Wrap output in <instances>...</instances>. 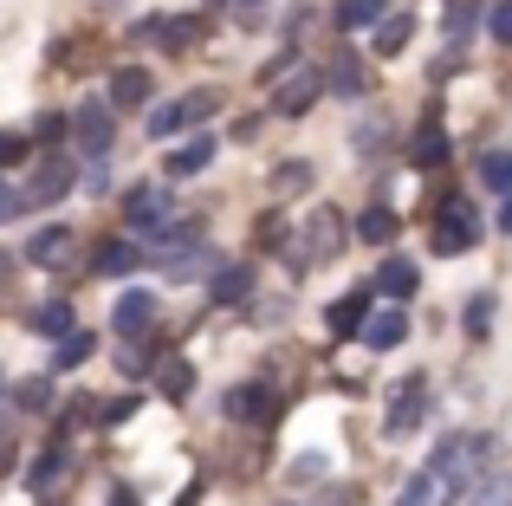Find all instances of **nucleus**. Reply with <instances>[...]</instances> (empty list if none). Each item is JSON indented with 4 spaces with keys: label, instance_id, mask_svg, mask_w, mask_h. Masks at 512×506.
I'll list each match as a JSON object with an SVG mask.
<instances>
[{
    "label": "nucleus",
    "instance_id": "f257e3e1",
    "mask_svg": "<svg viewBox=\"0 0 512 506\" xmlns=\"http://www.w3.org/2000/svg\"><path fill=\"white\" fill-rule=\"evenodd\" d=\"M214 111H221V91L201 85V91H188V98H175V104H156V111H150V137H175V130H195L201 117H214Z\"/></svg>",
    "mask_w": 512,
    "mask_h": 506
},
{
    "label": "nucleus",
    "instance_id": "0eeeda50",
    "mask_svg": "<svg viewBox=\"0 0 512 506\" xmlns=\"http://www.w3.org/2000/svg\"><path fill=\"white\" fill-rule=\"evenodd\" d=\"M422 422H428V377H409V383H402V396L389 403L383 435H389V442H402V435H415Z\"/></svg>",
    "mask_w": 512,
    "mask_h": 506
},
{
    "label": "nucleus",
    "instance_id": "6e6552de",
    "mask_svg": "<svg viewBox=\"0 0 512 506\" xmlns=\"http://www.w3.org/2000/svg\"><path fill=\"white\" fill-rule=\"evenodd\" d=\"M273 409H279V390H273V383H240V390H227V416L247 422V429L273 422Z\"/></svg>",
    "mask_w": 512,
    "mask_h": 506
},
{
    "label": "nucleus",
    "instance_id": "c9c22d12",
    "mask_svg": "<svg viewBox=\"0 0 512 506\" xmlns=\"http://www.w3.org/2000/svg\"><path fill=\"white\" fill-rule=\"evenodd\" d=\"M65 137V117L59 111H39V124H33V143H59Z\"/></svg>",
    "mask_w": 512,
    "mask_h": 506
},
{
    "label": "nucleus",
    "instance_id": "b1692460",
    "mask_svg": "<svg viewBox=\"0 0 512 506\" xmlns=\"http://www.w3.org/2000/svg\"><path fill=\"white\" fill-rule=\"evenodd\" d=\"M480 182L500 189V202H506V195H512V150H487V156H480Z\"/></svg>",
    "mask_w": 512,
    "mask_h": 506
},
{
    "label": "nucleus",
    "instance_id": "4be33fe9",
    "mask_svg": "<svg viewBox=\"0 0 512 506\" xmlns=\"http://www.w3.org/2000/svg\"><path fill=\"white\" fill-rule=\"evenodd\" d=\"M383 13H389V0H344V7H338V26H344V33H363V26H376Z\"/></svg>",
    "mask_w": 512,
    "mask_h": 506
},
{
    "label": "nucleus",
    "instance_id": "79ce46f5",
    "mask_svg": "<svg viewBox=\"0 0 512 506\" xmlns=\"http://www.w3.org/2000/svg\"><path fill=\"white\" fill-rule=\"evenodd\" d=\"M500 234H512V195L500 202Z\"/></svg>",
    "mask_w": 512,
    "mask_h": 506
},
{
    "label": "nucleus",
    "instance_id": "a19ab883",
    "mask_svg": "<svg viewBox=\"0 0 512 506\" xmlns=\"http://www.w3.org/2000/svg\"><path fill=\"white\" fill-rule=\"evenodd\" d=\"M104 506H137V487H111V500Z\"/></svg>",
    "mask_w": 512,
    "mask_h": 506
},
{
    "label": "nucleus",
    "instance_id": "4468645a",
    "mask_svg": "<svg viewBox=\"0 0 512 506\" xmlns=\"http://www.w3.org/2000/svg\"><path fill=\"white\" fill-rule=\"evenodd\" d=\"M318 78H325V91H338V98H363V91H370V72H363L357 52L331 59V72H318Z\"/></svg>",
    "mask_w": 512,
    "mask_h": 506
},
{
    "label": "nucleus",
    "instance_id": "2f4dec72",
    "mask_svg": "<svg viewBox=\"0 0 512 506\" xmlns=\"http://www.w3.org/2000/svg\"><path fill=\"white\" fill-rule=\"evenodd\" d=\"M474 506H512V468H506V474H493V481L480 487V500H474Z\"/></svg>",
    "mask_w": 512,
    "mask_h": 506
},
{
    "label": "nucleus",
    "instance_id": "c85d7f7f",
    "mask_svg": "<svg viewBox=\"0 0 512 506\" xmlns=\"http://www.w3.org/2000/svg\"><path fill=\"white\" fill-rule=\"evenodd\" d=\"M98 351V338L91 331H72V338H59V370H72V364H85V357Z\"/></svg>",
    "mask_w": 512,
    "mask_h": 506
},
{
    "label": "nucleus",
    "instance_id": "393cba45",
    "mask_svg": "<svg viewBox=\"0 0 512 506\" xmlns=\"http://www.w3.org/2000/svg\"><path fill=\"white\" fill-rule=\"evenodd\" d=\"M273 189H279V195H305V189H312V163H305V156L279 163V169H273Z\"/></svg>",
    "mask_w": 512,
    "mask_h": 506
},
{
    "label": "nucleus",
    "instance_id": "ddd939ff",
    "mask_svg": "<svg viewBox=\"0 0 512 506\" xmlns=\"http://www.w3.org/2000/svg\"><path fill=\"white\" fill-rule=\"evenodd\" d=\"M111 318H117V331H124V338H143V331H150V318H156V299L143 286H130L124 299H117Z\"/></svg>",
    "mask_w": 512,
    "mask_h": 506
},
{
    "label": "nucleus",
    "instance_id": "58836bf2",
    "mask_svg": "<svg viewBox=\"0 0 512 506\" xmlns=\"http://www.w3.org/2000/svg\"><path fill=\"white\" fill-rule=\"evenodd\" d=\"M124 416H137V396H117V403L98 409V422H124Z\"/></svg>",
    "mask_w": 512,
    "mask_h": 506
},
{
    "label": "nucleus",
    "instance_id": "20e7f679",
    "mask_svg": "<svg viewBox=\"0 0 512 506\" xmlns=\"http://www.w3.org/2000/svg\"><path fill=\"white\" fill-rule=\"evenodd\" d=\"M480 247V215L454 195V202H441L435 215V253H474Z\"/></svg>",
    "mask_w": 512,
    "mask_h": 506
},
{
    "label": "nucleus",
    "instance_id": "aec40b11",
    "mask_svg": "<svg viewBox=\"0 0 512 506\" xmlns=\"http://www.w3.org/2000/svg\"><path fill=\"white\" fill-rule=\"evenodd\" d=\"M91 266H98V273H137V266H143V253L137 247H130V241H104L98 253H91Z\"/></svg>",
    "mask_w": 512,
    "mask_h": 506
},
{
    "label": "nucleus",
    "instance_id": "37998d69",
    "mask_svg": "<svg viewBox=\"0 0 512 506\" xmlns=\"http://www.w3.org/2000/svg\"><path fill=\"white\" fill-rule=\"evenodd\" d=\"M175 506H195V494H182V500H175Z\"/></svg>",
    "mask_w": 512,
    "mask_h": 506
},
{
    "label": "nucleus",
    "instance_id": "423d86ee",
    "mask_svg": "<svg viewBox=\"0 0 512 506\" xmlns=\"http://www.w3.org/2000/svg\"><path fill=\"white\" fill-rule=\"evenodd\" d=\"M318 98H325V78H318V65H299L292 78H279V91H273V117H305Z\"/></svg>",
    "mask_w": 512,
    "mask_h": 506
},
{
    "label": "nucleus",
    "instance_id": "4c0bfd02",
    "mask_svg": "<svg viewBox=\"0 0 512 506\" xmlns=\"http://www.w3.org/2000/svg\"><path fill=\"white\" fill-rule=\"evenodd\" d=\"M78 189H91V195H104V189H111V169H104V163H91V169H85V176H78Z\"/></svg>",
    "mask_w": 512,
    "mask_h": 506
},
{
    "label": "nucleus",
    "instance_id": "6ab92c4d",
    "mask_svg": "<svg viewBox=\"0 0 512 506\" xmlns=\"http://www.w3.org/2000/svg\"><path fill=\"white\" fill-rule=\"evenodd\" d=\"M357 234H363V241H370V247H389V241H396V234H402L396 208H363V215H357Z\"/></svg>",
    "mask_w": 512,
    "mask_h": 506
},
{
    "label": "nucleus",
    "instance_id": "7ed1b4c3",
    "mask_svg": "<svg viewBox=\"0 0 512 506\" xmlns=\"http://www.w3.org/2000/svg\"><path fill=\"white\" fill-rule=\"evenodd\" d=\"M65 130H72L78 150H85L91 163H98V156L111 150V137H117V117H111V104H104V98H85L72 117H65Z\"/></svg>",
    "mask_w": 512,
    "mask_h": 506
},
{
    "label": "nucleus",
    "instance_id": "f704fd0d",
    "mask_svg": "<svg viewBox=\"0 0 512 506\" xmlns=\"http://www.w3.org/2000/svg\"><path fill=\"white\" fill-rule=\"evenodd\" d=\"M487 33L500 39V46H512V0H500V7L487 13Z\"/></svg>",
    "mask_w": 512,
    "mask_h": 506
},
{
    "label": "nucleus",
    "instance_id": "72a5a7b5",
    "mask_svg": "<svg viewBox=\"0 0 512 506\" xmlns=\"http://www.w3.org/2000/svg\"><path fill=\"white\" fill-rule=\"evenodd\" d=\"M163 396H175V403L188 396V364H182V357H169V364H163Z\"/></svg>",
    "mask_w": 512,
    "mask_h": 506
},
{
    "label": "nucleus",
    "instance_id": "bb28decb",
    "mask_svg": "<svg viewBox=\"0 0 512 506\" xmlns=\"http://www.w3.org/2000/svg\"><path fill=\"white\" fill-rule=\"evenodd\" d=\"M493 331V292H474L467 299V338H487Z\"/></svg>",
    "mask_w": 512,
    "mask_h": 506
},
{
    "label": "nucleus",
    "instance_id": "e433bc0d",
    "mask_svg": "<svg viewBox=\"0 0 512 506\" xmlns=\"http://www.w3.org/2000/svg\"><path fill=\"white\" fill-rule=\"evenodd\" d=\"M52 403V383L39 377V383H20V409H46Z\"/></svg>",
    "mask_w": 512,
    "mask_h": 506
},
{
    "label": "nucleus",
    "instance_id": "a878e982",
    "mask_svg": "<svg viewBox=\"0 0 512 506\" xmlns=\"http://www.w3.org/2000/svg\"><path fill=\"white\" fill-rule=\"evenodd\" d=\"M65 247H72V228H39L33 241H26V260H59Z\"/></svg>",
    "mask_w": 512,
    "mask_h": 506
},
{
    "label": "nucleus",
    "instance_id": "ea45409f",
    "mask_svg": "<svg viewBox=\"0 0 512 506\" xmlns=\"http://www.w3.org/2000/svg\"><path fill=\"white\" fill-rule=\"evenodd\" d=\"M20 208H26L20 195H13V189H0V221H13V215H20Z\"/></svg>",
    "mask_w": 512,
    "mask_h": 506
},
{
    "label": "nucleus",
    "instance_id": "c03bdc74",
    "mask_svg": "<svg viewBox=\"0 0 512 506\" xmlns=\"http://www.w3.org/2000/svg\"><path fill=\"white\" fill-rule=\"evenodd\" d=\"M247 7H260V0H240V13H247Z\"/></svg>",
    "mask_w": 512,
    "mask_h": 506
},
{
    "label": "nucleus",
    "instance_id": "7c9ffc66",
    "mask_svg": "<svg viewBox=\"0 0 512 506\" xmlns=\"http://www.w3.org/2000/svg\"><path fill=\"white\" fill-rule=\"evenodd\" d=\"M428 500H435V474H409V487H402V494H396V506H428Z\"/></svg>",
    "mask_w": 512,
    "mask_h": 506
},
{
    "label": "nucleus",
    "instance_id": "9b49d317",
    "mask_svg": "<svg viewBox=\"0 0 512 506\" xmlns=\"http://www.w3.org/2000/svg\"><path fill=\"white\" fill-rule=\"evenodd\" d=\"M208 163H214V137H208V130H195L182 150H169V163H163V169H169L175 182H188V176H201Z\"/></svg>",
    "mask_w": 512,
    "mask_h": 506
},
{
    "label": "nucleus",
    "instance_id": "dca6fc26",
    "mask_svg": "<svg viewBox=\"0 0 512 506\" xmlns=\"http://www.w3.org/2000/svg\"><path fill=\"white\" fill-rule=\"evenodd\" d=\"M415 286H422V273H415L409 260H383V266H376V292H383V299H396V305H402Z\"/></svg>",
    "mask_w": 512,
    "mask_h": 506
},
{
    "label": "nucleus",
    "instance_id": "cd10ccee",
    "mask_svg": "<svg viewBox=\"0 0 512 506\" xmlns=\"http://www.w3.org/2000/svg\"><path fill=\"white\" fill-rule=\"evenodd\" d=\"M247 286H253V273H240V266H221V279H214L208 292H214V299H221V305H234V299H240V292H247Z\"/></svg>",
    "mask_w": 512,
    "mask_h": 506
},
{
    "label": "nucleus",
    "instance_id": "9d476101",
    "mask_svg": "<svg viewBox=\"0 0 512 506\" xmlns=\"http://www.w3.org/2000/svg\"><path fill=\"white\" fill-rule=\"evenodd\" d=\"M338 247H344V215H338V208H318L312 234H305V247H299V260H325V253H338Z\"/></svg>",
    "mask_w": 512,
    "mask_h": 506
},
{
    "label": "nucleus",
    "instance_id": "2eb2a0df",
    "mask_svg": "<svg viewBox=\"0 0 512 506\" xmlns=\"http://www.w3.org/2000/svg\"><path fill=\"white\" fill-rule=\"evenodd\" d=\"M363 318H370V292H350V299H338L325 312V325H331V338H357Z\"/></svg>",
    "mask_w": 512,
    "mask_h": 506
},
{
    "label": "nucleus",
    "instance_id": "f3484780",
    "mask_svg": "<svg viewBox=\"0 0 512 506\" xmlns=\"http://www.w3.org/2000/svg\"><path fill=\"white\" fill-rule=\"evenodd\" d=\"M33 331H39V338H52V344H59V338H72V305H65V299L33 305Z\"/></svg>",
    "mask_w": 512,
    "mask_h": 506
},
{
    "label": "nucleus",
    "instance_id": "f03ea898",
    "mask_svg": "<svg viewBox=\"0 0 512 506\" xmlns=\"http://www.w3.org/2000/svg\"><path fill=\"white\" fill-rule=\"evenodd\" d=\"M124 221L143 234V241H156L163 228H175V221H182V208L169 202V189H130V195H124Z\"/></svg>",
    "mask_w": 512,
    "mask_h": 506
},
{
    "label": "nucleus",
    "instance_id": "c756f323",
    "mask_svg": "<svg viewBox=\"0 0 512 506\" xmlns=\"http://www.w3.org/2000/svg\"><path fill=\"white\" fill-rule=\"evenodd\" d=\"M474 13H480L474 0H454V7H448V46H461V39L474 33Z\"/></svg>",
    "mask_w": 512,
    "mask_h": 506
},
{
    "label": "nucleus",
    "instance_id": "39448f33",
    "mask_svg": "<svg viewBox=\"0 0 512 506\" xmlns=\"http://www.w3.org/2000/svg\"><path fill=\"white\" fill-rule=\"evenodd\" d=\"M72 189H78V169L59 163V156H46V163L26 176V195H20V202H26V208H52V202H65Z\"/></svg>",
    "mask_w": 512,
    "mask_h": 506
},
{
    "label": "nucleus",
    "instance_id": "a211bd4d",
    "mask_svg": "<svg viewBox=\"0 0 512 506\" xmlns=\"http://www.w3.org/2000/svg\"><path fill=\"white\" fill-rule=\"evenodd\" d=\"M409 156H415V169H441V163H448V130H441V124H422Z\"/></svg>",
    "mask_w": 512,
    "mask_h": 506
},
{
    "label": "nucleus",
    "instance_id": "473e14b6",
    "mask_svg": "<svg viewBox=\"0 0 512 506\" xmlns=\"http://www.w3.org/2000/svg\"><path fill=\"white\" fill-rule=\"evenodd\" d=\"M26 150H33V143L20 137V130H0V169H13V163H26Z\"/></svg>",
    "mask_w": 512,
    "mask_h": 506
},
{
    "label": "nucleus",
    "instance_id": "5701e85b",
    "mask_svg": "<svg viewBox=\"0 0 512 506\" xmlns=\"http://www.w3.org/2000/svg\"><path fill=\"white\" fill-rule=\"evenodd\" d=\"M409 33H415L409 13H383V20H376V52H402V46H409Z\"/></svg>",
    "mask_w": 512,
    "mask_h": 506
},
{
    "label": "nucleus",
    "instance_id": "f8f14e48",
    "mask_svg": "<svg viewBox=\"0 0 512 506\" xmlns=\"http://www.w3.org/2000/svg\"><path fill=\"white\" fill-rule=\"evenodd\" d=\"M104 104H111V111H137V104H150V72H143V65H124V72L111 78V91H104Z\"/></svg>",
    "mask_w": 512,
    "mask_h": 506
},
{
    "label": "nucleus",
    "instance_id": "1a4fd4ad",
    "mask_svg": "<svg viewBox=\"0 0 512 506\" xmlns=\"http://www.w3.org/2000/svg\"><path fill=\"white\" fill-rule=\"evenodd\" d=\"M357 338L370 344V351H396V344L409 338V312H402V305H389V312H370Z\"/></svg>",
    "mask_w": 512,
    "mask_h": 506
},
{
    "label": "nucleus",
    "instance_id": "412c9836",
    "mask_svg": "<svg viewBox=\"0 0 512 506\" xmlns=\"http://www.w3.org/2000/svg\"><path fill=\"white\" fill-rule=\"evenodd\" d=\"M59 468H65V442H52L46 455H33V461H26V487H33V494H46V487L59 481Z\"/></svg>",
    "mask_w": 512,
    "mask_h": 506
}]
</instances>
